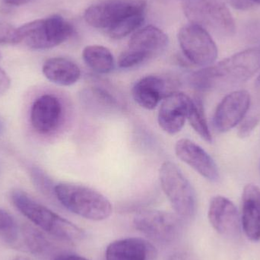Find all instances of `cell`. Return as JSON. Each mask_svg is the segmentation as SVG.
I'll return each mask as SVG.
<instances>
[{
	"instance_id": "obj_1",
	"label": "cell",
	"mask_w": 260,
	"mask_h": 260,
	"mask_svg": "<svg viewBox=\"0 0 260 260\" xmlns=\"http://www.w3.org/2000/svg\"><path fill=\"white\" fill-rule=\"evenodd\" d=\"M259 70L260 49H247L194 72L189 82L195 89L210 91L247 82Z\"/></svg>"
},
{
	"instance_id": "obj_2",
	"label": "cell",
	"mask_w": 260,
	"mask_h": 260,
	"mask_svg": "<svg viewBox=\"0 0 260 260\" xmlns=\"http://www.w3.org/2000/svg\"><path fill=\"white\" fill-rule=\"evenodd\" d=\"M17 209L41 230L67 241H78L85 237L82 229L37 203L24 191L15 189L11 195Z\"/></svg>"
},
{
	"instance_id": "obj_3",
	"label": "cell",
	"mask_w": 260,
	"mask_h": 260,
	"mask_svg": "<svg viewBox=\"0 0 260 260\" xmlns=\"http://www.w3.org/2000/svg\"><path fill=\"white\" fill-rule=\"evenodd\" d=\"M58 201L70 212L91 221H103L111 216L112 205L99 191L71 183H59L54 186Z\"/></svg>"
},
{
	"instance_id": "obj_4",
	"label": "cell",
	"mask_w": 260,
	"mask_h": 260,
	"mask_svg": "<svg viewBox=\"0 0 260 260\" xmlns=\"http://www.w3.org/2000/svg\"><path fill=\"white\" fill-rule=\"evenodd\" d=\"M159 180L176 214L183 220L196 216L197 199L195 189L177 165L165 161L159 170Z\"/></svg>"
},
{
	"instance_id": "obj_5",
	"label": "cell",
	"mask_w": 260,
	"mask_h": 260,
	"mask_svg": "<svg viewBox=\"0 0 260 260\" xmlns=\"http://www.w3.org/2000/svg\"><path fill=\"white\" fill-rule=\"evenodd\" d=\"M20 41L35 50H47L62 44L73 33V26L60 15L35 20L17 28Z\"/></svg>"
},
{
	"instance_id": "obj_6",
	"label": "cell",
	"mask_w": 260,
	"mask_h": 260,
	"mask_svg": "<svg viewBox=\"0 0 260 260\" xmlns=\"http://www.w3.org/2000/svg\"><path fill=\"white\" fill-rule=\"evenodd\" d=\"M184 11L191 23L210 29L221 36H232L236 27L229 8L215 0H197L184 5Z\"/></svg>"
},
{
	"instance_id": "obj_7",
	"label": "cell",
	"mask_w": 260,
	"mask_h": 260,
	"mask_svg": "<svg viewBox=\"0 0 260 260\" xmlns=\"http://www.w3.org/2000/svg\"><path fill=\"white\" fill-rule=\"evenodd\" d=\"M178 41L186 59L194 65L206 67L218 57V48L207 30L190 23L180 29Z\"/></svg>"
},
{
	"instance_id": "obj_8",
	"label": "cell",
	"mask_w": 260,
	"mask_h": 260,
	"mask_svg": "<svg viewBox=\"0 0 260 260\" xmlns=\"http://www.w3.org/2000/svg\"><path fill=\"white\" fill-rule=\"evenodd\" d=\"M133 225L154 241L170 243L181 234L183 219L177 214L159 210H142L133 218Z\"/></svg>"
},
{
	"instance_id": "obj_9",
	"label": "cell",
	"mask_w": 260,
	"mask_h": 260,
	"mask_svg": "<svg viewBox=\"0 0 260 260\" xmlns=\"http://www.w3.org/2000/svg\"><path fill=\"white\" fill-rule=\"evenodd\" d=\"M145 0H108L90 6L85 10V21L91 27L111 29L126 16L145 12Z\"/></svg>"
},
{
	"instance_id": "obj_10",
	"label": "cell",
	"mask_w": 260,
	"mask_h": 260,
	"mask_svg": "<svg viewBox=\"0 0 260 260\" xmlns=\"http://www.w3.org/2000/svg\"><path fill=\"white\" fill-rule=\"evenodd\" d=\"M192 99L185 93L173 91L160 102L157 122L160 129L169 135L180 133L187 120Z\"/></svg>"
},
{
	"instance_id": "obj_11",
	"label": "cell",
	"mask_w": 260,
	"mask_h": 260,
	"mask_svg": "<svg viewBox=\"0 0 260 260\" xmlns=\"http://www.w3.org/2000/svg\"><path fill=\"white\" fill-rule=\"evenodd\" d=\"M250 93L238 90L227 94L218 104L213 117L214 126L220 133H226L239 124L250 106Z\"/></svg>"
},
{
	"instance_id": "obj_12",
	"label": "cell",
	"mask_w": 260,
	"mask_h": 260,
	"mask_svg": "<svg viewBox=\"0 0 260 260\" xmlns=\"http://www.w3.org/2000/svg\"><path fill=\"white\" fill-rule=\"evenodd\" d=\"M176 155L182 161L211 182L219 180V171L212 157L190 139H180L174 147Z\"/></svg>"
},
{
	"instance_id": "obj_13",
	"label": "cell",
	"mask_w": 260,
	"mask_h": 260,
	"mask_svg": "<svg viewBox=\"0 0 260 260\" xmlns=\"http://www.w3.org/2000/svg\"><path fill=\"white\" fill-rule=\"evenodd\" d=\"M209 220L215 231L225 237H236L241 230V219L235 205L221 196L213 197L209 204Z\"/></svg>"
},
{
	"instance_id": "obj_14",
	"label": "cell",
	"mask_w": 260,
	"mask_h": 260,
	"mask_svg": "<svg viewBox=\"0 0 260 260\" xmlns=\"http://www.w3.org/2000/svg\"><path fill=\"white\" fill-rule=\"evenodd\" d=\"M62 114V104L59 99L52 94H44L32 105L30 123L35 131L48 134L59 126Z\"/></svg>"
},
{
	"instance_id": "obj_15",
	"label": "cell",
	"mask_w": 260,
	"mask_h": 260,
	"mask_svg": "<svg viewBox=\"0 0 260 260\" xmlns=\"http://www.w3.org/2000/svg\"><path fill=\"white\" fill-rule=\"evenodd\" d=\"M168 82L158 76L141 78L132 88L133 100L141 108L153 110L168 95Z\"/></svg>"
},
{
	"instance_id": "obj_16",
	"label": "cell",
	"mask_w": 260,
	"mask_h": 260,
	"mask_svg": "<svg viewBox=\"0 0 260 260\" xmlns=\"http://www.w3.org/2000/svg\"><path fill=\"white\" fill-rule=\"evenodd\" d=\"M154 247L140 238H126L109 244L105 260H152Z\"/></svg>"
},
{
	"instance_id": "obj_17",
	"label": "cell",
	"mask_w": 260,
	"mask_h": 260,
	"mask_svg": "<svg viewBox=\"0 0 260 260\" xmlns=\"http://www.w3.org/2000/svg\"><path fill=\"white\" fill-rule=\"evenodd\" d=\"M241 224L249 239L260 240V189L256 185L244 187L242 197Z\"/></svg>"
},
{
	"instance_id": "obj_18",
	"label": "cell",
	"mask_w": 260,
	"mask_h": 260,
	"mask_svg": "<svg viewBox=\"0 0 260 260\" xmlns=\"http://www.w3.org/2000/svg\"><path fill=\"white\" fill-rule=\"evenodd\" d=\"M168 35L155 26L149 25L135 32L129 41V50L139 52L148 59L163 52L168 47Z\"/></svg>"
},
{
	"instance_id": "obj_19",
	"label": "cell",
	"mask_w": 260,
	"mask_h": 260,
	"mask_svg": "<svg viewBox=\"0 0 260 260\" xmlns=\"http://www.w3.org/2000/svg\"><path fill=\"white\" fill-rule=\"evenodd\" d=\"M42 71L49 81L61 86H71L81 77V70L77 64L63 57L47 59L43 66Z\"/></svg>"
},
{
	"instance_id": "obj_20",
	"label": "cell",
	"mask_w": 260,
	"mask_h": 260,
	"mask_svg": "<svg viewBox=\"0 0 260 260\" xmlns=\"http://www.w3.org/2000/svg\"><path fill=\"white\" fill-rule=\"evenodd\" d=\"M82 58L85 64L99 74H108L115 67L112 53L104 46H87L82 51Z\"/></svg>"
},
{
	"instance_id": "obj_21",
	"label": "cell",
	"mask_w": 260,
	"mask_h": 260,
	"mask_svg": "<svg viewBox=\"0 0 260 260\" xmlns=\"http://www.w3.org/2000/svg\"><path fill=\"white\" fill-rule=\"evenodd\" d=\"M192 129L206 142H212V134L205 114L204 105L200 98L192 99V106L187 117Z\"/></svg>"
},
{
	"instance_id": "obj_22",
	"label": "cell",
	"mask_w": 260,
	"mask_h": 260,
	"mask_svg": "<svg viewBox=\"0 0 260 260\" xmlns=\"http://www.w3.org/2000/svg\"><path fill=\"white\" fill-rule=\"evenodd\" d=\"M21 238L29 252L35 255L44 254L50 250V244L42 232L30 226L21 229Z\"/></svg>"
},
{
	"instance_id": "obj_23",
	"label": "cell",
	"mask_w": 260,
	"mask_h": 260,
	"mask_svg": "<svg viewBox=\"0 0 260 260\" xmlns=\"http://www.w3.org/2000/svg\"><path fill=\"white\" fill-rule=\"evenodd\" d=\"M21 238V230L15 218L6 211L0 209V242L15 246Z\"/></svg>"
},
{
	"instance_id": "obj_24",
	"label": "cell",
	"mask_w": 260,
	"mask_h": 260,
	"mask_svg": "<svg viewBox=\"0 0 260 260\" xmlns=\"http://www.w3.org/2000/svg\"><path fill=\"white\" fill-rule=\"evenodd\" d=\"M145 20V12H138L126 16L108 30L109 36L113 39L119 40L137 30Z\"/></svg>"
},
{
	"instance_id": "obj_25",
	"label": "cell",
	"mask_w": 260,
	"mask_h": 260,
	"mask_svg": "<svg viewBox=\"0 0 260 260\" xmlns=\"http://www.w3.org/2000/svg\"><path fill=\"white\" fill-rule=\"evenodd\" d=\"M147 59H148L147 56L142 53L127 49L119 56L118 66L121 69L133 68L140 65Z\"/></svg>"
},
{
	"instance_id": "obj_26",
	"label": "cell",
	"mask_w": 260,
	"mask_h": 260,
	"mask_svg": "<svg viewBox=\"0 0 260 260\" xmlns=\"http://www.w3.org/2000/svg\"><path fill=\"white\" fill-rule=\"evenodd\" d=\"M21 42L18 30L7 23L0 21V44H18Z\"/></svg>"
},
{
	"instance_id": "obj_27",
	"label": "cell",
	"mask_w": 260,
	"mask_h": 260,
	"mask_svg": "<svg viewBox=\"0 0 260 260\" xmlns=\"http://www.w3.org/2000/svg\"><path fill=\"white\" fill-rule=\"evenodd\" d=\"M259 123V118L257 117H250L243 122L240 126L238 135L241 138L247 137L251 134L253 129L258 126Z\"/></svg>"
},
{
	"instance_id": "obj_28",
	"label": "cell",
	"mask_w": 260,
	"mask_h": 260,
	"mask_svg": "<svg viewBox=\"0 0 260 260\" xmlns=\"http://www.w3.org/2000/svg\"><path fill=\"white\" fill-rule=\"evenodd\" d=\"M165 260H197V256L192 252L188 250H181L175 252L167 256Z\"/></svg>"
},
{
	"instance_id": "obj_29",
	"label": "cell",
	"mask_w": 260,
	"mask_h": 260,
	"mask_svg": "<svg viewBox=\"0 0 260 260\" xmlns=\"http://www.w3.org/2000/svg\"><path fill=\"white\" fill-rule=\"evenodd\" d=\"M11 85V80L7 73L0 68V96L7 92Z\"/></svg>"
},
{
	"instance_id": "obj_30",
	"label": "cell",
	"mask_w": 260,
	"mask_h": 260,
	"mask_svg": "<svg viewBox=\"0 0 260 260\" xmlns=\"http://www.w3.org/2000/svg\"><path fill=\"white\" fill-rule=\"evenodd\" d=\"M228 1L231 6L239 10H247L253 6V2L250 0H228Z\"/></svg>"
},
{
	"instance_id": "obj_31",
	"label": "cell",
	"mask_w": 260,
	"mask_h": 260,
	"mask_svg": "<svg viewBox=\"0 0 260 260\" xmlns=\"http://www.w3.org/2000/svg\"><path fill=\"white\" fill-rule=\"evenodd\" d=\"M54 260H88L86 258L82 256H77V255L64 254L56 256Z\"/></svg>"
},
{
	"instance_id": "obj_32",
	"label": "cell",
	"mask_w": 260,
	"mask_h": 260,
	"mask_svg": "<svg viewBox=\"0 0 260 260\" xmlns=\"http://www.w3.org/2000/svg\"><path fill=\"white\" fill-rule=\"evenodd\" d=\"M8 4L11 5H21L29 0H5Z\"/></svg>"
},
{
	"instance_id": "obj_33",
	"label": "cell",
	"mask_w": 260,
	"mask_h": 260,
	"mask_svg": "<svg viewBox=\"0 0 260 260\" xmlns=\"http://www.w3.org/2000/svg\"><path fill=\"white\" fill-rule=\"evenodd\" d=\"M255 85H256V88L260 91V75L259 77L257 78V79H256V84H255Z\"/></svg>"
},
{
	"instance_id": "obj_34",
	"label": "cell",
	"mask_w": 260,
	"mask_h": 260,
	"mask_svg": "<svg viewBox=\"0 0 260 260\" xmlns=\"http://www.w3.org/2000/svg\"><path fill=\"white\" fill-rule=\"evenodd\" d=\"M14 260H29L27 258L23 257V256H19V257H17L16 259Z\"/></svg>"
},
{
	"instance_id": "obj_35",
	"label": "cell",
	"mask_w": 260,
	"mask_h": 260,
	"mask_svg": "<svg viewBox=\"0 0 260 260\" xmlns=\"http://www.w3.org/2000/svg\"><path fill=\"white\" fill-rule=\"evenodd\" d=\"M250 1L253 2V3H258V4H260V0H250Z\"/></svg>"
},
{
	"instance_id": "obj_36",
	"label": "cell",
	"mask_w": 260,
	"mask_h": 260,
	"mask_svg": "<svg viewBox=\"0 0 260 260\" xmlns=\"http://www.w3.org/2000/svg\"><path fill=\"white\" fill-rule=\"evenodd\" d=\"M0 59H1V54H0Z\"/></svg>"
}]
</instances>
